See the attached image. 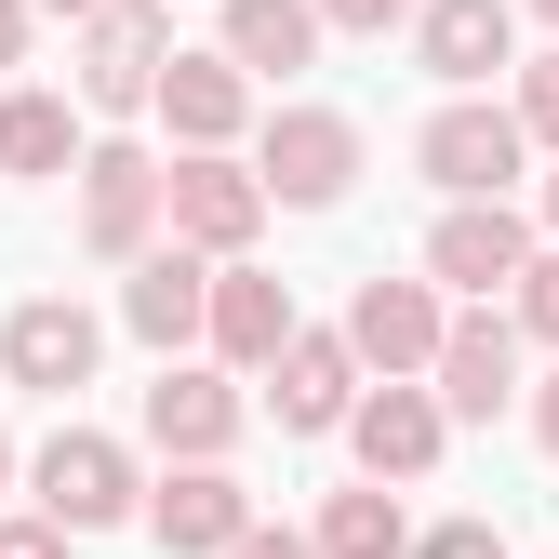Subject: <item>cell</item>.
I'll return each mask as SVG.
<instances>
[{"instance_id":"obj_32","label":"cell","mask_w":559,"mask_h":559,"mask_svg":"<svg viewBox=\"0 0 559 559\" xmlns=\"http://www.w3.org/2000/svg\"><path fill=\"white\" fill-rule=\"evenodd\" d=\"M546 240H559V174H546Z\"/></svg>"},{"instance_id":"obj_1","label":"cell","mask_w":559,"mask_h":559,"mask_svg":"<svg viewBox=\"0 0 559 559\" xmlns=\"http://www.w3.org/2000/svg\"><path fill=\"white\" fill-rule=\"evenodd\" d=\"M174 227V160H147L133 133H107V147L81 160V253L94 266H147Z\"/></svg>"},{"instance_id":"obj_33","label":"cell","mask_w":559,"mask_h":559,"mask_svg":"<svg viewBox=\"0 0 559 559\" xmlns=\"http://www.w3.org/2000/svg\"><path fill=\"white\" fill-rule=\"evenodd\" d=\"M520 14H546V27H559V0H520Z\"/></svg>"},{"instance_id":"obj_25","label":"cell","mask_w":559,"mask_h":559,"mask_svg":"<svg viewBox=\"0 0 559 559\" xmlns=\"http://www.w3.org/2000/svg\"><path fill=\"white\" fill-rule=\"evenodd\" d=\"M413 559H507L493 520H440V533H413Z\"/></svg>"},{"instance_id":"obj_27","label":"cell","mask_w":559,"mask_h":559,"mask_svg":"<svg viewBox=\"0 0 559 559\" xmlns=\"http://www.w3.org/2000/svg\"><path fill=\"white\" fill-rule=\"evenodd\" d=\"M27 27H40V0H0V81L27 67Z\"/></svg>"},{"instance_id":"obj_2","label":"cell","mask_w":559,"mask_h":559,"mask_svg":"<svg viewBox=\"0 0 559 559\" xmlns=\"http://www.w3.org/2000/svg\"><path fill=\"white\" fill-rule=\"evenodd\" d=\"M27 493L53 533H120V520H147V479H133V453L107 427H53L40 466H27Z\"/></svg>"},{"instance_id":"obj_5","label":"cell","mask_w":559,"mask_h":559,"mask_svg":"<svg viewBox=\"0 0 559 559\" xmlns=\"http://www.w3.org/2000/svg\"><path fill=\"white\" fill-rule=\"evenodd\" d=\"M346 346H360V373H386V386H427L440 373V346H453V307H440V280H360L346 294Z\"/></svg>"},{"instance_id":"obj_28","label":"cell","mask_w":559,"mask_h":559,"mask_svg":"<svg viewBox=\"0 0 559 559\" xmlns=\"http://www.w3.org/2000/svg\"><path fill=\"white\" fill-rule=\"evenodd\" d=\"M227 559H320V546H307V533H266V520H253V533H240Z\"/></svg>"},{"instance_id":"obj_6","label":"cell","mask_w":559,"mask_h":559,"mask_svg":"<svg viewBox=\"0 0 559 559\" xmlns=\"http://www.w3.org/2000/svg\"><path fill=\"white\" fill-rule=\"evenodd\" d=\"M253 174H266V200H294V214H333V200L360 187V120L346 107H266Z\"/></svg>"},{"instance_id":"obj_14","label":"cell","mask_w":559,"mask_h":559,"mask_svg":"<svg viewBox=\"0 0 559 559\" xmlns=\"http://www.w3.org/2000/svg\"><path fill=\"white\" fill-rule=\"evenodd\" d=\"M94 360H107V320H94V307H67V294H27L14 320H0V373L40 386V400L94 386Z\"/></svg>"},{"instance_id":"obj_18","label":"cell","mask_w":559,"mask_h":559,"mask_svg":"<svg viewBox=\"0 0 559 559\" xmlns=\"http://www.w3.org/2000/svg\"><path fill=\"white\" fill-rule=\"evenodd\" d=\"M294 333H307V320H294V294H280L266 266H214V333H200V346H214L227 373H280Z\"/></svg>"},{"instance_id":"obj_22","label":"cell","mask_w":559,"mask_h":559,"mask_svg":"<svg viewBox=\"0 0 559 559\" xmlns=\"http://www.w3.org/2000/svg\"><path fill=\"white\" fill-rule=\"evenodd\" d=\"M507 320H520V346H559V240L533 253V280L507 294Z\"/></svg>"},{"instance_id":"obj_20","label":"cell","mask_w":559,"mask_h":559,"mask_svg":"<svg viewBox=\"0 0 559 559\" xmlns=\"http://www.w3.org/2000/svg\"><path fill=\"white\" fill-rule=\"evenodd\" d=\"M214 53L253 67V81H280V67H307V53H320V0H227Z\"/></svg>"},{"instance_id":"obj_11","label":"cell","mask_w":559,"mask_h":559,"mask_svg":"<svg viewBox=\"0 0 559 559\" xmlns=\"http://www.w3.org/2000/svg\"><path fill=\"white\" fill-rule=\"evenodd\" d=\"M360 400H373V373H360V346H346V333H294V346H280V373H266V413H280L294 440H346V413H360Z\"/></svg>"},{"instance_id":"obj_21","label":"cell","mask_w":559,"mask_h":559,"mask_svg":"<svg viewBox=\"0 0 559 559\" xmlns=\"http://www.w3.org/2000/svg\"><path fill=\"white\" fill-rule=\"evenodd\" d=\"M307 546H320V559H413V520H400L386 479H346V493H320Z\"/></svg>"},{"instance_id":"obj_16","label":"cell","mask_w":559,"mask_h":559,"mask_svg":"<svg viewBox=\"0 0 559 559\" xmlns=\"http://www.w3.org/2000/svg\"><path fill=\"white\" fill-rule=\"evenodd\" d=\"M440 440H453V413H440V386H373L360 413H346V453H360V479H427L440 466Z\"/></svg>"},{"instance_id":"obj_30","label":"cell","mask_w":559,"mask_h":559,"mask_svg":"<svg viewBox=\"0 0 559 559\" xmlns=\"http://www.w3.org/2000/svg\"><path fill=\"white\" fill-rule=\"evenodd\" d=\"M40 14H81V27H94V14H120V0H40Z\"/></svg>"},{"instance_id":"obj_3","label":"cell","mask_w":559,"mask_h":559,"mask_svg":"<svg viewBox=\"0 0 559 559\" xmlns=\"http://www.w3.org/2000/svg\"><path fill=\"white\" fill-rule=\"evenodd\" d=\"M413 160H427L440 200H507V187L533 174V133H520V107H493V94H440V120L413 133Z\"/></svg>"},{"instance_id":"obj_4","label":"cell","mask_w":559,"mask_h":559,"mask_svg":"<svg viewBox=\"0 0 559 559\" xmlns=\"http://www.w3.org/2000/svg\"><path fill=\"white\" fill-rule=\"evenodd\" d=\"M533 214H520V200H453V214L427 227V280H440V294H466V307H507L520 294V280H533Z\"/></svg>"},{"instance_id":"obj_10","label":"cell","mask_w":559,"mask_h":559,"mask_svg":"<svg viewBox=\"0 0 559 559\" xmlns=\"http://www.w3.org/2000/svg\"><path fill=\"white\" fill-rule=\"evenodd\" d=\"M413 67L440 94H493V67H520V0H427L413 14Z\"/></svg>"},{"instance_id":"obj_15","label":"cell","mask_w":559,"mask_h":559,"mask_svg":"<svg viewBox=\"0 0 559 559\" xmlns=\"http://www.w3.org/2000/svg\"><path fill=\"white\" fill-rule=\"evenodd\" d=\"M427 386H440V413H453V427H493L507 400H533V386H520V320H507V307H466Z\"/></svg>"},{"instance_id":"obj_23","label":"cell","mask_w":559,"mask_h":559,"mask_svg":"<svg viewBox=\"0 0 559 559\" xmlns=\"http://www.w3.org/2000/svg\"><path fill=\"white\" fill-rule=\"evenodd\" d=\"M507 107H520L533 147H559V53H533V67H520V94H507Z\"/></svg>"},{"instance_id":"obj_29","label":"cell","mask_w":559,"mask_h":559,"mask_svg":"<svg viewBox=\"0 0 559 559\" xmlns=\"http://www.w3.org/2000/svg\"><path fill=\"white\" fill-rule=\"evenodd\" d=\"M533 440H546V466H559V373L533 386Z\"/></svg>"},{"instance_id":"obj_17","label":"cell","mask_w":559,"mask_h":559,"mask_svg":"<svg viewBox=\"0 0 559 559\" xmlns=\"http://www.w3.org/2000/svg\"><path fill=\"white\" fill-rule=\"evenodd\" d=\"M147 533H160L174 559H227V546L253 533V493H240L227 466H160V479H147Z\"/></svg>"},{"instance_id":"obj_7","label":"cell","mask_w":559,"mask_h":559,"mask_svg":"<svg viewBox=\"0 0 559 559\" xmlns=\"http://www.w3.org/2000/svg\"><path fill=\"white\" fill-rule=\"evenodd\" d=\"M174 14L160 0H120V14H94L81 27V107L94 120H133V107H160V81H174Z\"/></svg>"},{"instance_id":"obj_19","label":"cell","mask_w":559,"mask_h":559,"mask_svg":"<svg viewBox=\"0 0 559 559\" xmlns=\"http://www.w3.org/2000/svg\"><path fill=\"white\" fill-rule=\"evenodd\" d=\"M94 147H81V107H67V94H40V81H14V94H0V174H81Z\"/></svg>"},{"instance_id":"obj_31","label":"cell","mask_w":559,"mask_h":559,"mask_svg":"<svg viewBox=\"0 0 559 559\" xmlns=\"http://www.w3.org/2000/svg\"><path fill=\"white\" fill-rule=\"evenodd\" d=\"M0 493H14V427H0Z\"/></svg>"},{"instance_id":"obj_24","label":"cell","mask_w":559,"mask_h":559,"mask_svg":"<svg viewBox=\"0 0 559 559\" xmlns=\"http://www.w3.org/2000/svg\"><path fill=\"white\" fill-rule=\"evenodd\" d=\"M427 0H320V27H346V40H386V27H413Z\"/></svg>"},{"instance_id":"obj_13","label":"cell","mask_w":559,"mask_h":559,"mask_svg":"<svg viewBox=\"0 0 559 559\" xmlns=\"http://www.w3.org/2000/svg\"><path fill=\"white\" fill-rule=\"evenodd\" d=\"M160 120H174V160H240V133H266V120H253V67H227V53H174Z\"/></svg>"},{"instance_id":"obj_26","label":"cell","mask_w":559,"mask_h":559,"mask_svg":"<svg viewBox=\"0 0 559 559\" xmlns=\"http://www.w3.org/2000/svg\"><path fill=\"white\" fill-rule=\"evenodd\" d=\"M67 546H81V533H53L40 507H27V520H0V559H67Z\"/></svg>"},{"instance_id":"obj_12","label":"cell","mask_w":559,"mask_h":559,"mask_svg":"<svg viewBox=\"0 0 559 559\" xmlns=\"http://www.w3.org/2000/svg\"><path fill=\"white\" fill-rule=\"evenodd\" d=\"M120 333H133V346H160V360H187V346L214 333V253H187V240H160L147 266L120 280Z\"/></svg>"},{"instance_id":"obj_8","label":"cell","mask_w":559,"mask_h":559,"mask_svg":"<svg viewBox=\"0 0 559 559\" xmlns=\"http://www.w3.org/2000/svg\"><path fill=\"white\" fill-rule=\"evenodd\" d=\"M240 427H253V400H240L227 360H160V386H147V440H160L174 466H227Z\"/></svg>"},{"instance_id":"obj_9","label":"cell","mask_w":559,"mask_h":559,"mask_svg":"<svg viewBox=\"0 0 559 559\" xmlns=\"http://www.w3.org/2000/svg\"><path fill=\"white\" fill-rule=\"evenodd\" d=\"M280 214L253 160H174V240L214 253V266H253V227Z\"/></svg>"}]
</instances>
